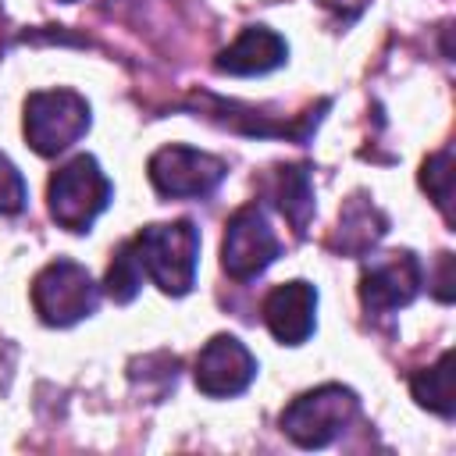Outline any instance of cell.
<instances>
[{"instance_id": "obj_1", "label": "cell", "mask_w": 456, "mask_h": 456, "mask_svg": "<svg viewBox=\"0 0 456 456\" xmlns=\"http://www.w3.org/2000/svg\"><path fill=\"white\" fill-rule=\"evenodd\" d=\"M128 246L142 267V278H150L160 292L185 296L192 289L200 264V232L192 221L146 224Z\"/></svg>"}, {"instance_id": "obj_2", "label": "cell", "mask_w": 456, "mask_h": 456, "mask_svg": "<svg viewBox=\"0 0 456 456\" xmlns=\"http://www.w3.org/2000/svg\"><path fill=\"white\" fill-rule=\"evenodd\" d=\"M110 196H114V185L100 171L96 157L89 153H78L75 160L57 167L46 189L50 217L68 232H89V224L107 210Z\"/></svg>"}, {"instance_id": "obj_3", "label": "cell", "mask_w": 456, "mask_h": 456, "mask_svg": "<svg viewBox=\"0 0 456 456\" xmlns=\"http://www.w3.org/2000/svg\"><path fill=\"white\" fill-rule=\"evenodd\" d=\"M356 410H360L356 392L331 381V385H321V388L296 395L281 410V431L303 449H321L349 428Z\"/></svg>"}, {"instance_id": "obj_4", "label": "cell", "mask_w": 456, "mask_h": 456, "mask_svg": "<svg viewBox=\"0 0 456 456\" xmlns=\"http://www.w3.org/2000/svg\"><path fill=\"white\" fill-rule=\"evenodd\" d=\"M89 128V103L75 89H36L25 100V139L39 157H57Z\"/></svg>"}, {"instance_id": "obj_5", "label": "cell", "mask_w": 456, "mask_h": 456, "mask_svg": "<svg viewBox=\"0 0 456 456\" xmlns=\"http://www.w3.org/2000/svg\"><path fill=\"white\" fill-rule=\"evenodd\" d=\"M100 303V289L93 274L75 260H50L32 278V306L43 324L68 328L89 317Z\"/></svg>"}, {"instance_id": "obj_6", "label": "cell", "mask_w": 456, "mask_h": 456, "mask_svg": "<svg viewBox=\"0 0 456 456\" xmlns=\"http://www.w3.org/2000/svg\"><path fill=\"white\" fill-rule=\"evenodd\" d=\"M278 249H281V242H278L267 214L256 203H249L228 217L224 242H221V267L235 281H249L274 264Z\"/></svg>"}, {"instance_id": "obj_7", "label": "cell", "mask_w": 456, "mask_h": 456, "mask_svg": "<svg viewBox=\"0 0 456 456\" xmlns=\"http://www.w3.org/2000/svg\"><path fill=\"white\" fill-rule=\"evenodd\" d=\"M224 160L214 153H203L196 146H164L150 157V182L160 196L167 200H196L207 196L221 185L224 178Z\"/></svg>"}, {"instance_id": "obj_8", "label": "cell", "mask_w": 456, "mask_h": 456, "mask_svg": "<svg viewBox=\"0 0 456 456\" xmlns=\"http://www.w3.org/2000/svg\"><path fill=\"white\" fill-rule=\"evenodd\" d=\"M420 281H424V271H420V260L410 249L385 253V256H374V260L363 264L360 299H363L367 310L388 314V310L410 306L420 292Z\"/></svg>"}, {"instance_id": "obj_9", "label": "cell", "mask_w": 456, "mask_h": 456, "mask_svg": "<svg viewBox=\"0 0 456 456\" xmlns=\"http://www.w3.org/2000/svg\"><path fill=\"white\" fill-rule=\"evenodd\" d=\"M192 378H196V388L203 395H214V399L239 395L256 378V356L235 335H214L200 349Z\"/></svg>"}, {"instance_id": "obj_10", "label": "cell", "mask_w": 456, "mask_h": 456, "mask_svg": "<svg viewBox=\"0 0 456 456\" xmlns=\"http://www.w3.org/2000/svg\"><path fill=\"white\" fill-rule=\"evenodd\" d=\"M264 324L281 346H303L317 324V289L303 278L274 285L264 299Z\"/></svg>"}, {"instance_id": "obj_11", "label": "cell", "mask_w": 456, "mask_h": 456, "mask_svg": "<svg viewBox=\"0 0 456 456\" xmlns=\"http://www.w3.org/2000/svg\"><path fill=\"white\" fill-rule=\"evenodd\" d=\"M289 57V43L264 25H249L217 53V71L224 75H264L281 68Z\"/></svg>"}, {"instance_id": "obj_12", "label": "cell", "mask_w": 456, "mask_h": 456, "mask_svg": "<svg viewBox=\"0 0 456 456\" xmlns=\"http://www.w3.org/2000/svg\"><path fill=\"white\" fill-rule=\"evenodd\" d=\"M410 388H413V399H417L420 406H428V410H435V413H442V417H452V410H456L452 353H442L435 367L420 370V374L410 381Z\"/></svg>"}, {"instance_id": "obj_13", "label": "cell", "mask_w": 456, "mask_h": 456, "mask_svg": "<svg viewBox=\"0 0 456 456\" xmlns=\"http://www.w3.org/2000/svg\"><path fill=\"white\" fill-rule=\"evenodd\" d=\"M274 200H278V210L292 221V228H296V232H306V221H310V214H314V189H310L306 167H285V171L278 175Z\"/></svg>"}, {"instance_id": "obj_14", "label": "cell", "mask_w": 456, "mask_h": 456, "mask_svg": "<svg viewBox=\"0 0 456 456\" xmlns=\"http://www.w3.org/2000/svg\"><path fill=\"white\" fill-rule=\"evenodd\" d=\"M385 217H381V210L378 207H370V203H353L346 214H342V249H349V253H363V249H370L381 235H385Z\"/></svg>"}, {"instance_id": "obj_15", "label": "cell", "mask_w": 456, "mask_h": 456, "mask_svg": "<svg viewBox=\"0 0 456 456\" xmlns=\"http://www.w3.org/2000/svg\"><path fill=\"white\" fill-rule=\"evenodd\" d=\"M103 285H107V296H110L114 303L135 299V292H139V285H142V267H139L132 246H121V249H118V256H114L110 267H107V281H103Z\"/></svg>"}, {"instance_id": "obj_16", "label": "cell", "mask_w": 456, "mask_h": 456, "mask_svg": "<svg viewBox=\"0 0 456 456\" xmlns=\"http://www.w3.org/2000/svg\"><path fill=\"white\" fill-rule=\"evenodd\" d=\"M452 153L449 150H442V153H435V157H428L424 160V171H420V185L431 192V200L449 214V196H452Z\"/></svg>"}, {"instance_id": "obj_17", "label": "cell", "mask_w": 456, "mask_h": 456, "mask_svg": "<svg viewBox=\"0 0 456 456\" xmlns=\"http://www.w3.org/2000/svg\"><path fill=\"white\" fill-rule=\"evenodd\" d=\"M25 200H28V185H25L21 171L0 153V214L25 210Z\"/></svg>"}, {"instance_id": "obj_18", "label": "cell", "mask_w": 456, "mask_h": 456, "mask_svg": "<svg viewBox=\"0 0 456 456\" xmlns=\"http://www.w3.org/2000/svg\"><path fill=\"white\" fill-rule=\"evenodd\" d=\"M64 4H75V0H64Z\"/></svg>"}]
</instances>
